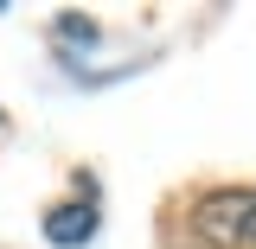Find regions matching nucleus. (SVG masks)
Here are the masks:
<instances>
[{
  "instance_id": "nucleus-4",
  "label": "nucleus",
  "mask_w": 256,
  "mask_h": 249,
  "mask_svg": "<svg viewBox=\"0 0 256 249\" xmlns=\"http://www.w3.org/2000/svg\"><path fill=\"white\" fill-rule=\"evenodd\" d=\"M186 249H198V243H186Z\"/></svg>"
},
{
  "instance_id": "nucleus-1",
  "label": "nucleus",
  "mask_w": 256,
  "mask_h": 249,
  "mask_svg": "<svg viewBox=\"0 0 256 249\" xmlns=\"http://www.w3.org/2000/svg\"><path fill=\"white\" fill-rule=\"evenodd\" d=\"M198 249H256V186H212L192 198Z\"/></svg>"
},
{
  "instance_id": "nucleus-3",
  "label": "nucleus",
  "mask_w": 256,
  "mask_h": 249,
  "mask_svg": "<svg viewBox=\"0 0 256 249\" xmlns=\"http://www.w3.org/2000/svg\"><path fill=\"white\" fill-rule=\"evenodd\" d=\"M58 32L70 38V45H96V26H90V19H77V13H70V19H58Z\"/></svg>"
},
{
  "instance_id": "nucleus-2",
  "label": "nucleus",
  "mask_w": 256,
  "mask_h": 249,
  "mask_svg": "<svg viewBox=\"0 0 256 249\" xmlns=\"http://www.w3.org/2000/svg\"><path fill=\"white\" fill-rule=\"evenodd\" d=\"M45 237L58 249H77L96 237V198H70V205H52L45 211Z\"/></svg>"
}]
</instances>
